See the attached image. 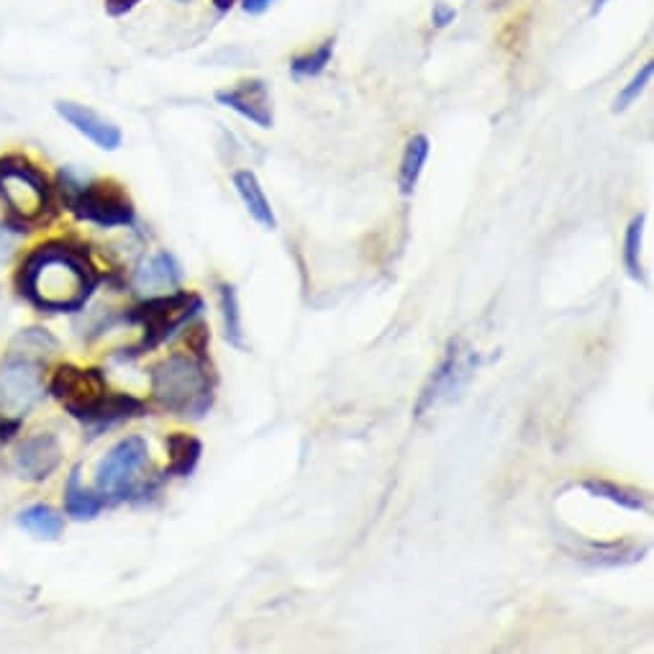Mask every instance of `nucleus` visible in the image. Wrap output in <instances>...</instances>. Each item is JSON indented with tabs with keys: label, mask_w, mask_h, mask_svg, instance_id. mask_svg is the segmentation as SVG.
Returning <instances> with one entry per match:
<instances>
[{
	"label": "nucleus",
	"mask_w": 654,
	"mask_h": 654,
	"mask_svg": "<svg viewBox=\"0 0 654 654\" xmlns=\"http://www.w3.org/2000/svg\"><path fill=\"white\" fill-rule=\"evenodd\" d=\"M98 278L90 264L70 249L47 247L29 257L24 291L36 306L49 311H78L95 291Z\"/></svg>",
	"instance_id": "f257e3e1"
},
{
	"label": "nucleus",
	"mask_w": 654,
	"mask_h": 654,
	"mask_svg": "<svg viewBox=\"0 0 654 654\" xmlns=\"http://www.w3.org/2000/svg\"><path fill=\"white\" fill-rule=\"evenodd\" d=\"M151 393L172 414L203 418L213 406V377L203 357L172 354L151 368Z\"/></svg>",
	"instance_id": "f03ea898"
},
{
	"label": "nucleus",
	"mask_w": 654,
	"mask_h": 654,
	"mask_svg": "<svg viewBox=\"0 0 654 654\" xmlns=\"http://www.w3.org/2000/svg\"><path fill=\"white\" fill-rule=\"evenodd\" d=\"M203 311V298L195 293L188 291H172L165 295H155V298H147L144 306H139L128 316V322L144 326V341L134 349V354L147 352V349H155L162 345L165 339H170L180 326Z\"/></svg>",
	"instance_id": "7ed1b4c3"
},
{
	"label": "nucleus",
	"mask_w": 654,
	"mask_h": 654,
	"mask_svg": "<svg viewBox=\"0 0 654 654\" xmlns=\"http://www.w3.org/2000/svg\"><path fill=\"white\" fill-rule=\"evenodd\" d=\"M477 364H481V354H477L473 347L465 345L462 339L450 341L442 362L437 364L429 383L424 385L421 395H418V403L414 408L416 418L431 414V410L442 408L454 398H460L462 391L470 385V380H473Z\"/></svg>",
	"instance_id": "20e7f679"
},
{
	"label": "nucleus",
	"mask_w": 654,
	"mask_h": 654,
	"mask_svg": "<svg viewBox=\"0 0 654 654\" xmlns=\"http://www.w3.org/2000/svg\"><path fill=\"white\" fill-rule=\"evenodd\" d=\"M67 195H70L72 211L80 218H86L90 224L105 226H132L134 224V205L128 201L124 190L113 182H75L70 174H63Z\"/></svg>",
	"instance_id": "39448f33"
},
{
	"label": "nucleus",
	"mask_w": 654,
	"mask_h": 654,
	"mask_svg": "<svg viewBox=\"0 0 654 654\" xmlns=\"http://www.w3.org/2000/svg\"><path fill=\"white\" fill-rule=\"evenodd\" d=\"M149 467V447L142 437H128L105 454L95 473V488L103 498H126Z\"/></svg>",
	"instance_id": "423d86ee"
},
{
	"label": "nucleus",
	"mask_w": 654,
	"mask_h": 654,
	"mask_svg": "<svg viewBox=\"0 0 654 654\" xmlns=\"http://www.w3.org/2000/svg\"><path fill=\"white\" fill-rule=\"evenodd\" d=\"M44 395L42 364L29 354H11L0 364V414L21 418Z\"/></svg>",
	"instance_id": "0eeeda50"
},
{
	"label": "nucleus",
	"mask_w": 654,
	"mask_h": 654,
	"mask_svg": "<svg viewBox=\"0 0 654 654\" xmlns=\"http://www.w3.org/2000/svg\"><path fill=\"white\" fill-rule=\"evenodd\" d=\"M52 393L75 418L86 421L109 395V385L101 370H80L75 364H65L55 372Z\"/></svg>",
	"instance_id": "6e6552de"
},
{
	"label": "nucleus",
	"mask_w": 654,
	"mask_h": 654,
	"mask_svg": "<svg viewBox=\"0 0 654 654\" xmlns=\"http://www.w3.org/2000/svg\"><path fill=\"white\" fill-rule=\"evenodd\" d=\"M0 195L5 198L9 208L24 222L40 218L47 208V182L40 172L26 165L0 162Z\"/></svg>",
	"instance_id": "1a4fd4ad"
},
{
	"label": "nucleus",
	"mask_w": 654,
	"mask_h": 654,
	"mask_svg": "<svg viewBox=\"0 0 654 654\" xmlns=\"http://www.w3.org/2000/svg\"><path fill=\"white\" fill-rule=\"evenodd\" d=\"M216 101L260 128H272L275 124V109H272V95L264 80H241L234 88L218 90Z\"/></svg>",
	"instance_id": "9d476101"
},
{
	"label": "nucleus",
	"mask_w": 654,
	"mask_h": 654,
	"mask_svg": "<svg viewBox=\"0 0 654 654\" xmlns=\"http://www.w3.org/2000/svg\"><path fill=\"white\" fill-rule=\"evenodd\" d=\"M57 113L75 128V132L88 136L95 147H101L105 151H113L121 147V139H124V136H121V128L113 124V121L103 119L101 113L88 109V105H80L72 101H59Z\"/></svg>",
	"instance_id": "9b49d317"
},
{
	"label": "nucleus",
	"mask_w": 654,
	"mask_h": 654,
	"mask_svg": "<svg viewBox=\"0 0 654 654\" xmlns=\"http://www.w3.org/2000/svg\"><path fill=\"white\" fill-rule=\"evenodd\" d=\"M59 460H63V450L59 442L52 433H36V437L26 439L24 444L16 450L13 465H16L19 475L26 481H44L55 473Z\"/></svg>",
	"instance_id": "f8f14e48"
},
{
	"label": "nucleus",
	"mask_w": 654,
	"mask_h": 654,
	"mask_svg": "<svg viewBox=\"0 0 654 654\" xmlns=\"http://www.w3.org/2000/svg\"><path fill=\"white\" fill-rule=\"evenodd\" d=\"M182 280V270L178 260L167 252L151 255L149 260H144L134 272V287L147 298H155V295H165L178 291Z\"/></svg>",
	"instance_id": "ddd939ff"
},
{
	"label": "nucleus",
	"mask_w": 654,
	"mask_h": 654,
	"mask_svg": "<svg viewBox=\"0 0 654 654\" xmlns=\"http://www.w3.org/2000/svg\"><path fill=\"white\" fill-rule=\"evenodd\" d=\"M232 182L234 188H237V193L241 198V203H245L249 216H252L264 232H275L278 218L268 201V195H264V190L260 185V178H257L252 170H237L232 174Z\"/></svg>",
	"instance_id": "4468645a"
},
{
	"label": "nucleus",
	"mask_w": 654,
	"mask_h": 654,
	"mask_svg": "<svg viewBox=\"0 0 654 654\" xmlns=\"http://www.w3.org/2000/svg\"><path fill=\"white\" fill-rule=\"evenodd\" d=\"M429 151H431V144L424 134L410 136L406 142V149H403L401 167H398V188L403 195H410L416 190L426 167V159H429Z\"/></svg>",
	"instance_id": "2eb2a0df"
},
{
	"label": "nucleus",
	"mask_w": 654,
	"mask_h": 654,
	"mask_svg": "<svg viewBox=\"0 0 654 654\" xmlns=\"http://www.w3.org/2000/svg\"><path fill=\"white\" fill-rule=\"evenodd\" d=\"M580 488L588 493L593 498H604V500H611L613 506H621L627 508V511H634V514H642L650 508V498L644 496L642 490H634V488H627V485H616V483H608V481H583Z\"/></svg>",
	"instance_id": "dca6fc26"
},
{
	"label": "nucleus",
	"mask_w": 654,
	"mask_h": 654,
	"mask_svg": "<svg viewBox=\"0 0 654 654\" xmlns=\"http://www.w3.org/2000/svg\"><path fill=\"white\" fill-rule=\"evenodd\" d=\"M588 546V557L598 567H623L642 562L646 554V546H636L629 542H585Z\"/></svg>",
	"instance_id": "f3484780"
},
{
	"label": "nucleus",
	"mask_w": 654,
	"mask_h": 654,
	"mask_svg": "<svg viewBox=\"0 0 654 654\" xmlns=\"http://www.w3.org/2000/svg\"><path fill=\"white\" fill-rule=\"evenodd\" d=\"M218 308H222V322H224V337L234 349H241L245 352V324H241V308H239V295L237 287L232 283H218Z\"/></svg>",
	"instance_id": "a211bd4d"
},
{
	"label": "nucleus",
	"mask_w": 654,
	"mask_h": 654,
	"mask_svg": "<svg viewBox=\"0 0 654 654\" xmlns=\"http://www.w3.org/2000/svg\"><path fill=\"white\" fill-rule=\"evenodd\" d=\"M103 506H105V498L93 496V493L80 483V470L75 467L65 488V511L78 521H90L103 511Z\"/></svg>",
	"instance_id": "6ab92c4d"
},
{
	"label": "nucleus",
	"mask_w": 654,
	"mask_h": 654,
	"mask_svg": "<svg viewBox=\"0 0 654 654\" xmlns=\"http://www.w3.org/2000/svg\"><path fill=\"white\" fill-rule=\"evenodd\" d=\"M167 452H170V467H167V473L188 477L198 462H201L203 444L195 437H190V433H172L167 439Z\"/></svg>",
	"instance_id": "aec40b11"
},
{
	"label": "nucleus",
	"mask_w": 654,
	"mask_h": 654,
	"mask_svg": "<svg viewBox=\"0 0 654 654\" xmlns=\"http://www.w3.org/2000/svg\"><path fill=\"white\" fill-rule=\"evenodd\" d=\"M19 523L26 531H32L36 539H47V542L57 539L65 529L63 516H59L52 506H44V504L26 508V511L19 516Z\"/></svg>",
	"instance_id": "412c9836"
},
{
	"label": "nucleus",
	"mask_w": 654,
	"mask_h": 654,
	"mask_svg": "<svg viewBox=\"0 0 654 654\" xmlns=\"http://www.w3.org/2000/svg\"><path fill=\"white\" fill-rule=\"evenodd\" d=\"M644 222H646V213H639V216L631 218V224L627 226V237H623V268H627L629 278L636 280V283H646L644 268H642Z\"/></svg>",
	"instance_id": "4be33fe9"
},
{
	"label": "nucleus",
	"mask_w": 654,
	"mask_h": 654,
	"mask_svg": "<svg viewBox=\"0 0 654 654\" xmlns=\"http://www.w3.org/2000/svg\"><path fill=\"white\" fill-rule=\"evenodd\" d=\"M334 47H337V40H326L322 47H316L314 52H308V55H301L295 57L291 63V72L295 80H308V78H318L326 67L331 65V57H334Z\"/></svg>",
	"instance_id": "5701e85b"
},
{
	"label": "nucleus",
	"mask_w": 654,
	"mask_h": 654,
	"mask_svg": "<svg viewBox=\"0 0 654 654\" xmlns=\"http://www.w3.org/2000/svg\"><path fill=\"white\" fill-rule=\"evenodd\" d=\"M652 75H654V63L650 59V63H644L642 67H639V70L634 72V78H631L627 86L621 88V93L613 98L611 111L613 113H623L627 109H631V105H634L639 98H642L646 86L652 82Z\"/></svg>",
	"instance_id": "b1692460"
},
{
	"label": "nucleus",
	"mask_w": 654,
	"mask_h": 654,
	"mask_svg": "<svg viewBox=\"0 0 654 654\" xmlns=\"http://www.w3.org/2000/svg\"><path fill=\"white\" fill-rule=\"evenodd\" d=\"M454 19H458V11H454L450 3H444V0L433 3V9H431V24L433 26L447 29L450 24H454Z\"/></svg>",
	"instance_id": "393cba45"
},
{
	"label": "nucleus",
	"mask_w": 654,
	"mask_h": 654,
	"mask_svg": "<svg viewBox=\"0 0 654 654\" xmlns=\"http://www.w3.org/2000/svg\"><path fill=\"white\" fill-rule=\"evenodd\" d=\"M13 241H16V237H13V232L5 229V226H0V264H3L11 257Z\"/></svg>",
	"instance_id": "a878e982"
},
{
	"label": "nucleus",
	"mask_w": 654,
	"mask_h": 654,
	"mask_svg": "<svg viewBox=\"0 0 654 654\" xmlns=\"http://www.w3.org/2000/svg\"><path fill=\"white\" fill-rule=\"evenodd\" d=\"M272 3H275V0H241V9L252 13V16H260V13L268 11Z\"/></svg>",
	"instance_id": "bb28decb"
},
{
	"label": "nucleus",
	"mask_w": 654,
	"mask_h": 654,
	"mask_svg": "<svg viewBox=\"0 0 654 654\" xmlns=\"http://www.w3.org/2000/svg\"><path fill=\"white\" fill-rule=\"evenodd\" d=\"M213 5H216L218 13H229L232 5H234V0H213Z\"/></svg>",
	"instance_id": "cd10ccee"
},
{
	"label": "nucleus",
	"mask_w": 654,
	"mask_h": 654,
	"mask_svg": "<svg viewBox=\"0 0 654 654\" xmlns=\"http://www.w3.org/2000/svg\"><path fill=\"white\" fill-rule=\"evenodd\" d=\"M606 3L608 0H590V16H598V13L606 9Z\"/></svg>",
	"instance_id": "c85d7f7f"
},
{
	"label": "nucleus",
	"mask_w": 654,
	"mask_h": 654,
	"mask_svg": "<svg viewBox=\"0 0 654 654\" xmlns=\"http://www.w3.org/2000/svg\"><path fill=\"white\" fill-rule=\"evenodd\" d=\"M180 3H190V0H180Z\"/></svg>",
	"instance_id": "c756f323"
}]
</instances>
